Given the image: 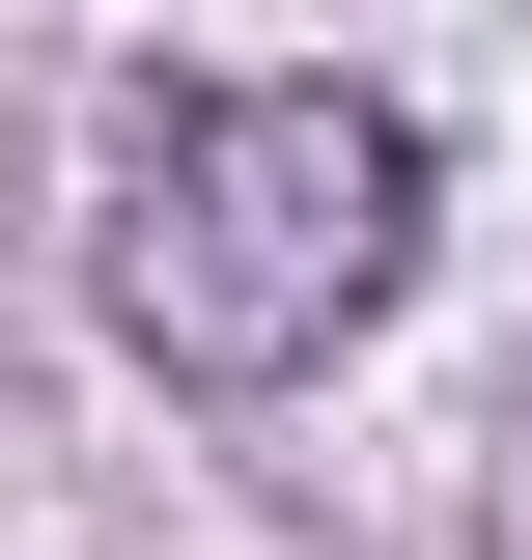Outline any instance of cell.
<instances>
[{
    "mask_svg": "<svg viewBox=\"0 0 532 560\" xmlns=\"http://www.w3.org/2000/svg\"><path fill=\"white\" fill-rule=\"evenodd\" d=\"M420 253V113L393 84H169L113 168V337L197 364V393H280L393 308Z\"/></svg>",
    "mask_w": 532,
    "mask_h": 560,
    "instance_id": "cell-1",
    "label": "cell"
}]
</instances>
